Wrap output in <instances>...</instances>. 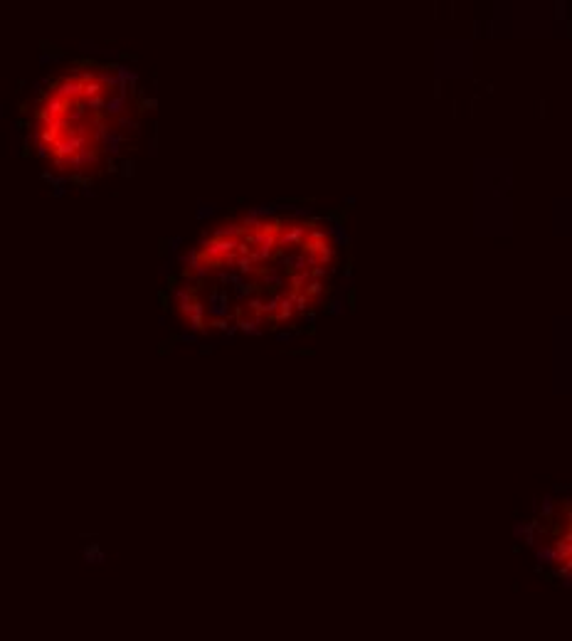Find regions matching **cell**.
<instances>
[{
    "label": "cell",
    "mask_w": 572,
    "mask_h": 641,
    "mask_svg": "<svg viewBox=\"0 0 572 641\" xmlns=\"http://www.w3.org/2000/svg\"><path fill=\"white\" fill-rule=\"evenodd\" d=\"M308 227L306 222H293V224H284L277 237V249H301L304 242H306Z\"/></svg>",
    "instance_id": "cell-1"
},
{
    "label": "cell",
    "mask_w": 572,
    "mask_h": 641,
    "mask_svg": "<svg viewBox=\"0 0 572 641\" xmlns=\"http://www.w3.org/2000/svg\"><path fill=\"white\" fill-rule=\"evenodd\" d=\"M235 264L239 269V277H254V274H259V269L254 266L249 257H235Z\"/></svg>",
    "instance_id": "cell-2"
},
{
    "label": "cell",
    "mask_w": 572,
    "mask_h": 641,
    "mask_svg": "<svg viewBox=\"0 0 572 641\" xmlns=\"http://www.w3.org/2000/svg\"><path fill=\"white\" fill-rule=\"evenodd\" d=\"M323 291H326V284H323V281H316V279H308L306 286H304V293H306L311 301H313L316 296H321Z\"/></svg>",
    "instance_id": "cell-3"
}]
</instances>
